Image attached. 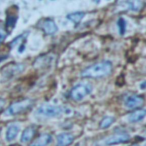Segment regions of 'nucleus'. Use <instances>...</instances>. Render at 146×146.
<instances>
[{"instance_id": "obj_1", "label": "nucleus", "mask_w": 146, "mask_h": 146, "mask_svg": "<svg viewBox=\"0 0 146 146\" xmlns=\"http://www.w3.org/2000/svg\"><path fill=\"white\" fill-rule=\"evenodd\" d=\"M112 72V63L110 61L103 60L92 64L81 72L83 78H101L109 75Z\"/></svg>"}, {"instance_id": "obj_2", "label": "nucleus", "mask_w": 146, "mask_h": 146, "mask_svg": "<svg viewBox=\"0 0 146 146\" xmlns=\"http://www.w3.org/2000/svg\"><path fill=\"white\" fill-rule=\"evenodd\" d=\"M33 104H34V101H33V99H30V98L21 100V101L14 102V103H12L6 110H5L4 114L7 116L18 115V114L30 109L33 106Z\"/></svg>"}, {"instance_id": "obj_3", "label": "nucleus", "mask_w": 146, "mask_h": 146, "mask_svg": "<svg viewBox=\"0 0 146 146\" xmlns=\"http://www.w3.org/2000/svg\"><path fill=\"white\" fill-rule=\"evenodd\" d=\"M92 91V85L89 83H80L72 88L70 92V97L74 101H81L82 99L89 95Z\"/></svg>"}, {"instance_id": "obj_4", "label": "nucleus", "mask_w": 146, "mask_h": 146, "mask_svg": "<svg viewBox=\"0 0 146 146\" xmlns=\"http://www.w3.org/2000/svg\"><path fill=\"white\" fill-rule=\"evenodd\" d=\"M62 108L60 106L52 105V104H44V105L40 106L37 109L36 114L37 115L43 116V117L47 118H53V117H58L62 114Z\"/></svg>"}, {"instance_id": "obj_5", "label": "nucleus", "mask_w": 146, "mask_h": 146, "mask_svg": "<svg viewBox=\"0 0 146 146\" xmlns=\"http://www.w3.org/2000/svg\"><path fill=\"white\" fill-rule=\"evenodd\" d=\"M117 5H120L121 8L125 10L139 11L142 8L143 2L142 0H118Z\"/></svg>"}, {"instance_id": "obj_6", "label": "nucleus", "mask_w": 146, "mask_h": 146, "mask_svg": "<svg viewBox=\"0 0 146 146\" xmlns=\"http://www.w3.org/2000/svg\"><path fill=\"white\" fill-rule=\"evenodd\" d=\"M24 70V64H21V63H18V64H9L7 66H5L4 68L2 69V74L4 76H6L7 78H12L14 76H16L17 74L21 73Z\"/></svg>"}, {"instance_id": "obj_7", "label": "nucleus", "mask_w": 146, "mask_h": 146, "mask_svg": "<svg viewBox=\"0 0 146 146\" xmlns=\"http://www.w3.org/2000/svg\"><path fill=\"white\" fill-rule=\"evenodd\" d=\"M130 140L129 134L125 133V132H121V133H116L114 135L110 136V137L106 138L104 140V143L107 145H113V144H118V143H125Z\"/></svg>"}, {"instance_id": "obj_8", "label": "nucleus", "mask_w": 146, "mask_h": 146, "mask_svg": "<svg viewBox=\"0 0 146 146\" xmlns=\"http://www.w3.org/2000/svg\"><path fill=\"white\" fill-rule=\"evenodd\" d=\"M143 103H144L143 97L139 95H135V94L127 96V97L125 98V101H124V104H125L126 108L130 110L139 107V106H141Z\"/></svg>"}, {"instance_id": "obj_9", "label": "nucleus", "mask_w": 146, "mask_h": 146, "mask_svg": "<svg viewBox=\"0 0 146 146\" xmlns=\"http://www.w3.org/2000/svg\"><path fill=\"white\" fill-rule=\"evenodd\" d=\"M40 28L42 29L45 32V34H47V35H53L58 30V27H57L55 21L50 18L44 19V20L41 22Z\"/></svg>"}, {"instance_id": "obj_10", "label": "nucleus", "mask_w": 146, "mask_h": 146, "mask_svg": "<svg viewBox=\"0 0 146 146\" xmlns=\"http://www.w3.org/2000/svg\"><path fill=\"white\" fill-rule=\"evenodd\" d=\"M35 133H36V127L35 126H28L22 132V135H21L20 138L21 142L22 143H29V142H31V140L34 137Z\"/></svg>"}, {"instance_id": "obj_11", "label": "nucleus", "mask_w": 146, "mask_h": 146, "mask_svg": "<svg viewBox=\"0 0 146 146\" xmlns=\"http://www.w3.org/2000/svg\"><path fill=\"white\" fill-rule=\"evenodd\" d=\"M73 141H74V136L71 133H68V132H64V133H61L57 136V143H58V145H69Z\"/></svg>"}, {"instance_id": "obj_12", "label": "nucleus", "mask_w": 146, "mask_h": 146, "mask_svg": "<svg viewBox=\"0 0 146 146\" xmlns=\"http://www.w3.org/2000/svg\"><path fill=\"white\" fill-rule=\"evenodd\" d=\"M18 132H19V125H17V124H15V123L10 124V125L7 127V130H6V135H5L6 141H8V142L13 141V140L16 138Z\"/></svg>"}, {"instance_id": "obj_13", "label": "nucleus", "mask_w": 146, "mask_h": 146, "mask_svg": "<svg viewBox=\"0 0 146 146\" xmlns=\"http://www.w3.org/2000/svg\"><path fill=\"white\" fill-rule=\"evenodd\" d=\"M52 142V136L48 133H45L40 135L38 138H37L35 141H33L31 143L32 146H45V145H48Z\"/></svg>"}, {"instance_id": "obj_14", "label": "nucleus", "mask_w": 146, "mask_h": 146, "mask_svg": "<svg viewBox=\"0 0 146 146\" xmlns=\"http://www.w3.org/2000/svg\"><path fill=\"white\" fill-rule=\"evenodd\" d=\"M146 115V110L145 109H137L133 111L132 113L129 114L128 119L131 123H135V122H139L142 119H144Z\"/></svg>"}, {"instance_id": "obj_15", "label": "nucleus", "mask_w": 146, "mask_h": 146, "mask_svg": "<svg viewBox=\"0 0 146 146\" xmlns=\"http://www.w3.org/2000/svg\"><path fill=\"white\" fill-rule=\"evenodd\" d=\"M85 13L82 12V11H77V12H72V13H69L67 15V19L70 20L71 22H73L74 24H78L80 21L82 20V18L84 17Z\"/></svg>"}, {"instance_id": "obj_16", "label": "nucleus", "mask_w": 146, "mask_h": 146, "mask_svg": "<svg viewBox=\"0 0 146 146\" xmlns=\"http://www.w3.org/2000/svg\"><path fill=\"white\" fill-rule=\"evenodd\" d=\"M53 60L52 57H47V56H43V57H39L36 61L34 62V66L35 67H44V66H48L50 64V62Z\"/></svg>"}, {"instance_id": "obj_17", "label": "nucleus", "mask_w": 146, "mask_h": 146, "mask_svg": "<svg viewBox=\"0 0 146 146\" xmlns=\"http://www.w3.org/2000/svg\"><path fill=\"white\" fill-rule=\"evenodd\" d=\"M114 120H115V118L112 117V116H106V117H104L103 119L100 121L99 127L101 128V129H106V128L110 127V126L113 124Z\"/></svg>"}, {"instance_id": "obj_18", "label": "nucleus", "mask_w": 146, "mask_h": 146, "mask_svg": "<svg viewBox=\"0 0 146 146\" xmlns=\"http://www.w3.org/2000/svg\"><path fill=\"white\" fill-rule=\"evenodd\" d=\"M17 22V15L15 14H10L8 15L7 17V20H6V29L7 30H12L14 28L15 24Z\"/></svg>"}, {"instance_id": "obj_19", "label": "nucleus", "mask_w": 146, "mask_h": 146, "mask_svg": "<svg viewBox=\"0 0 146 146\" xmlns=\"http://www.w3.org/2000/svg\"><path fill=\"white\" fill-rule=\"evenodd\" d=\"M117 24H118V28H119V33L121 35H123L125 33L126 30V22L123 18H119L117 21Z\"/></svg>"}, {"instance_id": "obj_20", "label": "nucleus", "mask_w": 146, "mask_h": 146, "mask_svg": "<svg viewBox=\"0 0 146 146\" xmlns=\"http://www.w3.org/2000/svg\"><path fill=\"white\" fill-rule=\"evenodd\" d=\"M6 36H7V31L5 30L2 26H0V45H1V43L5 40Z\"/></svg>"}, {"instance_id": "obj_21", "label": "nucleus", "mask_w": 146, "mask_h": 146, "mask_svg": "<svg viewBox=\"0 0 146 146\" xmlns=\"http://www.w3.org/2000/svg\"><path fill=\"white\" fill-rule=\"evenodd\" d=\"M24 36H25L24 34H21V35H19L18 37H16V38H15V39H13V40L11 41V43H10V44H9V46H10V48H13V47H14L15 45L17 44V43H19V42H20V41H21V39H22Z\"/></svg>"}, {"instance_id": "obj_22", "label": "nucleus", "mask_w": 146, "mask_h": 146, "mask_svg": "<svg viewBox=\"0 0 146 146\" xmlns=\"http://www.w3.org/2000/svg\"><path fill=\"white\" fill-rule=\"evenodd\" d=\"M24 47H25V44H24V43H22V44L20 45V47H19V48H18L19 52L22 53V52H23V50H24Z\"/></svg>"}, {"instance_id": "obj_23", "label": "nucleus", "mask_w": 146, "mask_h": 146, "mask_svg": "<svg viewBox=\"0 0 146 146\" xmlns=\"http://www.w3.org/2000/svg\"><path fill=\"white\" fill-rule=\"evenodd\" d=\"M4 104H5V100L4 99H1V98H0V108L2 107Z\"/></svg>"}, {"instance_id": "obj_24", "label": "nucleus", "mask_w": 146, "mask_h": 146, "mask_svg": "<svg viewBox=\"0 0 146 146\" xmlns=\"http://www.w3.org/2000/svg\"><path fill=\"white\" fill-rule=\"evenodd\" d=\"M141 88H142V89H144V88H145V81H143V83L141 84Z\"/></svg>"}]
</instances>
